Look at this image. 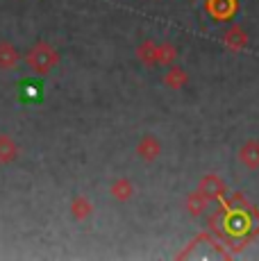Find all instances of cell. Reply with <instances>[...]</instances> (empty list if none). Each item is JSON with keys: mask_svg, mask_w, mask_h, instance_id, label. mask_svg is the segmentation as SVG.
Wrapping results in <instances>:
<instances>
[{"mask_svg": "<svg viewBox=\"0 0 259 261\" xmlns=\"http://www.w3.org/2000/svg\"><path fill=\"white\" fill-rule=\"evenodd\" d=\"M177 62V48L173 43H157V66H173Z\"/></svg>", "mask_w": 259, "mask_h": 261, "instance_id": "obj_14", "label": "cell"}, {"mask_svg": "<svg viewBox=\"0 0 259 261\" xmlns=\"http://www.w3.org/2000/svg\"><path fill=\"white\" fill-rule=\"evenodd\" d=\"M71 216L77 220V223H84L93 216V202L87 198V195H75L71 202Z\"/></svg>", "mask_w": 259, "mask_h": 261, "instance_id": "obj_10", "label": "cell"}, {"mask_svg": "<svg viewBox=\"0 0 259 261\" xmlns=\"http://www.w3.org/2000/svg\"><path fill=\"white\" fill-rule=\"evenodd\" d=\"M162 82L166 84L168 89H173V91H180V89H184V84L189 82V73L184 71L182 66L173 64V66H168V68H166V73H164Z\"/></svg>", "mask_w": 259, "mask_h": 261, "instance_id": "obj_9", "label": "cell"}, {"mask_svg": "<svg viewBox=\"0 0 259 261\" xmlns=\"http://www.w3.org/2000/svg\"><path fill=\"white\" fill-rule=\"evenodd\" d=\"M137 57H139V62L143 64V66H157V43L155 41H143V43H139V48H137Z\"/></svg>", "mask_w": 259, "mask_h": 261, "instance_id": "obj_13", "label": "cell"}, {"mask_svg": "<svg viewBox=\"0 0 259 261\" xmlns=\"http://www.w3.org/2000/svg\"><path fill=\"white\" fill-rule=\"evenodd\" d=\"M239 9V0H205V12L216 23H227Z\"/></svg>", "mask_w": 259, "mask_h": 261, "instance_id": "obj_3", "label": "cell"}, {"mask_svg": "<svg viewBox=\"0 0 259 261\" xmlns=\"http://www.w3.org/2000/svg\"><path fill=\"white\" fill-rule=\"evenodd\" d=\"M159 154H162V141H159L155 134H146V137L139 139V143H137V157L141 159V162L152 164L155 159H159Z\"/></svg>", "mask_w": 259, "mask_h": 261, "instance_id": "obj_4", "label": "cell"}, {"mask_svg": "<svg viewBox=\"0 0 259 261\" xmlns=\"http://www.w3.org/2000/svg\"><path fill=\"white\" fill-rule=\"evenodd\" d=\"M198 189L202 191V193L207 195L212 202H221V200L227 198V184L225 179L221 177V175L216 173H207L200 177V182H198Z\"/></svg>", "mask_w": 259, "mask_h": 261, "instance_id": "obj_2", "label": "cell"}, {"mask_svg": "<svg viewBox=\"0 0 259 261\" xmlns=\"http://www.w3.org/2000/svg\"><path fill=\"white\" fill-rule=\"evenodd\" d=\"M21 62V55L9 41H0V71H14Z\"/></svg>", "mask_w": 259, "mask_h": 261, "instance_id": "obj_12", "label": "cell"}, {"mask_svg": "<svg viewBox=\"0 0 259 261\" xmlns=\"http://www.w3.org/2000/svg\"><path fill=\"white\" fill-rule=\"evenodd\" d=\"M109 193H112V198L118 200V202H127L134 195V184L130 182L127 177H116L109 184Z\"/></svg>", "mask_w": 259, "mask_h": 261, "instance_id": "obj_11", "label": "cell"}, {"mask_svg": "<svg viewBox=\"0 0 259 261\" xmlns=\"http://www.w3.org/2000/svg\"><path fill=\"white\" fill-rule=\"evenodd\" d=\"M21 98L25 100V102H39L41 100V95H43V91H41V84H37V82H32V80H28L25 84L21 87Z\"/></svg>", "mask_w": 259, "mask_h": 261, "instance_id": "obj_15", "label": "cell"}, {"mask_svg": "<svg viewBox=\"0 0 259 261\" xmlns=\"http://www.w3.org/2000/svg\"><path fill=\"white\" fill-rule=\"evenodd\" d=\"M223 43H225L227 50L232 53H239V50H246L250 39H248V32L241 28V25H232L225 34H223Z\"/></svg>", "mask_w": 259, "mask_h": 261, "instance_id": "obj_6", "label": "cell"}, {"mask_svg": "<svg viewBox=\"0 0 259 261\" xmlns=\"http://www.w3.org/2000/svg\"><path fill=\"white\" fill-rule=\"evenodd\" d=\"M209 204H212V200H209L200 189L191 191V193L184 198V209H187V214L191 216V218H200V216L209 209Z\"/></svg>", "mask_w": 259, "mask_h": 261, "instance_id": "obj_5", "label": "cell"}, {"mask_svg": "<svg viewBox=\"0 0 259 261\" xmlns=\"http://www.w3.org/2000/svg\"><path fill=\"white\" fill-rule=\"evenodd\" d=\"M21 157V148L14 141L9 134H0V166H7V164H14Z\"/></svg>", "mask_w": 259, "mask_h": 261, "instance_id": "obj_8", "label": "cell"}, {"mask_svg": "<svg viewBox=\"0 0 259 261\" xmlns=\"http://www.w3.org/2000/svg\"><path fill=\"white\" fill-rule=\"evenodd\" d=\"M239 162L248 170L259 168V141L257 139H248V141L239 148Z\"/></svg>", "mask_w": 259, "mask_h": 261, "instance_id": "obj_7", "label": "cell"}, {"mask_svg": "<svg viewBox=\"0 0 259 261\" xmlns=\"http://www.w3.org/2000/svg\"><path fill=\"white\" fill-rule=\"evenodd\" d=\"M25 64L37 75H48L59 64V53L48 41H39V43H34V46L28 50Z\"/></svg>", "mask_w": 259, "mask_h": 261, "instance_id": "obj_1", "label": "cell"}]
</instances>
